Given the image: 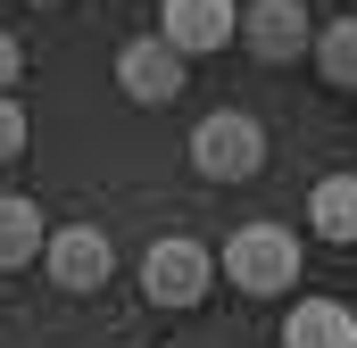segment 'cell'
<instances>
[{"label": "cell", "instance_id": "obj_12", "mask_svg": "<svg viewBox=\"0 0 357 348\" xmlns=\"http://www.w3.org/2000/svg\"><path fill=\"white\" fill-rule=\"evenodd\" d=\"M25 133H33V125H25V108L0 91V166H8V158H25Z\"/></svg>", "mask_w": 357, "mask_h": 348}, {"label": "cell", "instance_id": "obj_14", "mask_svg": "<svg viewBox=\"0 0 357 348\" xmlns=\"http://www.w3.org/2000/svg\"><path fill=\"white\" fill-rule=\"evenodd\" d=\"M33 8H50V0H33Z\"/></svg>", "mask_w": 357, "mask_h": 348}, {"label": "cell", "instance_id": "obj_3", "mask_svg": "<svg viewBox=\"0 0 357 348\" xmlns=\"http://www.w3.org/2000/svg\"><path fill=\"white\" fill-rule=\"evenodd\" d=\"M208 282H216V258H208V249H199V241H150V258H142V299H150V307H199V299H208Z\"/></svg>", "mask_w": 357, "mask_h": 348}, {"label": "cell", "instance_id": "obj_4", "mask_svg": "<svg viewBox=\"0 0 357 348\" xmlns=\"http://www.w3.org/2000/svg\"><path fill=\"white\" fill-rule=\"evenodd\" d=\"M241 50L258 67H291V58H316V17L299 0H250L241 8Z\"/></svg>", "mask_w": 357, "mask_h": 348}, {"label": "cell", "instance_id": "obj_5", "mask_svg": "<svg viewBox=\"0 0 357 348\" xmlns=\"http://www.w3.org/2000/svg\"><path fill=\"white\" fill-rule=\"evenodd\" d=\"M183 67H191V58H183L167 33H142V42L116 50V91H125L133 108H167L183 91Z\"/></svg>", "mask_w": 357, "mask_h": 348}, {"label": "cell", "instance_id": "obj_6", "mask_svg": "<svg viewBox=\"0 0 357 348\" xmlns=\"http://www.w3.org/2000/svg\"><path fill=\"white\" fill-rule=\"evenodd\" d=\"M42 265H50V282H59V290L91 299V290H108L116 249H108V232H100V224H59V232H50V249H42Z\"/></svg>", "mask_w": 357, "mask_h": 348}, {"label": "cell", "instance_id": "obj_1", "mask_svg": "<svg viewBox=\"0 0 357 348\" xmlns=\"http://www.w3.org/2000/svg\"><path fill=\"white\" fill-rule=\"evenodd\" d=\"M299 232L291 224H241L233 241H225V282L233 290H250V299H282L291 282H299Z\"/></svg>", "mask_w": 357, "mask_h": 348}, {"label": "cell", "instance_id": "obj_7", "mask_svg": "<svg viewBox=\"0 0 357 348\" xmlns=\"http://www.w3.org/2000/svg\"><path fill=\"white\" fill-rule=\"evenodd\" d=\"M158 33L175 42L183 58L225 50V42H241V0H167L158 8Z\"/></svg>", "mask_w": 357, "mask_h": 348}, {"label": "cell", "instance_id": "obj_13", "mask_svg": "<svg viewBox=\"0 0 357 348\" xmlns=\"http://www.w3.org/2000/svg\"><path fill=\"white\" fill-rule=\"evenodd\" d=\"M17 75H25V42H17V33H0V91L17 84Z\"/></svg>", "mask_w": 357, "mask_h": 348}, {"label": "cell", "instance_id": "obj_9", "mask_svg": "<svg viewBox=\"0 0 357 348\" xmlns=\"http://www.w3.org/2000/svg\"><path fill=\"white\" fill-rule=\"evenodd\" d=\"M42 249H50V232H42V207H33V199H17V191H0V274L33 265Z\"/></svg>", "mask_w": 357, "mask_h": 348}, {"label": "cell", "instance_id": "obj_11", "mask_svg": "<svg viewBox=\"0 0 357 348\" xmlns=\"http://www.w3.org/2000/svg\"><path fill=\"white\" fill-rule=\"evenodd\" d=\"M316 75L333 91H357V8L333 17V25H316Z\"/></svg>", "mask_w": 357, "mask_h": 348}, {"label": "cell", "instance_id": "obj_8", "mask_svg": "<svg viewBox=\"0 0 357 348\" xmlns=\"http://www.w3.org/2000/svg\"><path fill=\"white\" fill-rule=\"evenodd\" d=\"M282 348H357V315L341 299H299L282 324Z\"/></svg>", "mask_w": 357, "mask_h": 348}, {"label": "cell", "instance_id": "obj_2", "mask_svg": "<svg viewBox=\"0 0 357 348\" xmlns=\"http://www.w3.org/2000/svg\"><path fill=\"white\" fill-rule=\"evenodd\" d=\"M266 166V125L241 116V108H216L191 125V174L199 182H250Z\"/></svg>", "mask_w": 357, "mask_h": 348}, {"label": "cell", "instance_id": "obj_10", "mask_svg": "<svg viewBox=\"0 0 357 348\" xmlns=\"http://www.w3.org/2000/svg\"><path fill=\"white\" fill-rule=\"evenodd\" d=\"M307 224H316L333 249H357V174H324V182H316Z\"/></svg>", "mask_w": 357, "mask_h": 348}]
</instances>
